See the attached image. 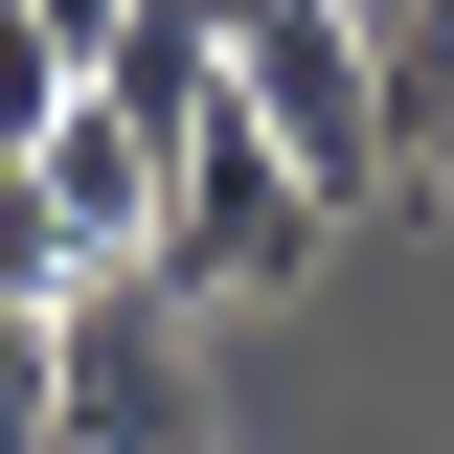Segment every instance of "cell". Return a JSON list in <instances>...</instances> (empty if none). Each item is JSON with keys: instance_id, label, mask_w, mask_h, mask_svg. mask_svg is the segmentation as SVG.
<instances>
[{"instance_id": "3957f363", "label": "cell", "mask_w": 454, "mask_h": 454, "mask_svg": "<svg viewBox=\"0 0 454 454\" xmlns=\"http://www.w3.org/2000/svg\"><path fill=\"white\" fill-rule=\"evenodd\" d=\"M91 91L137 114V137H205V114H227V23H205V0H114Z\"/></svg>"}, {"instance_id": "7a4b0ae2", "label": "cell", "mask_w": 454, "mask_h": 454, "mask_svg": "<svg viewBox=\"0 0 454 454\" xmlns=\"http://www.w3.org/2000/svg\"><path fill=\"white\" fill-rule=\"evenodd\" d=\"M318 250H340V205H318V160H295L273 114L227 91L205 137H182V205H160V273L205 295V318H273V295H318Z\"/></svg>"}, {"instance_id": "52a82bcc", "label": "cell", "mask_w": 454, "mask_h": 454, "mask_svg": "<svg viewBox=\"0 0 454 454\" xmlns=\"http://www.w3.org/2000/svg\"><path fill=\"white\" fill-rule=\"evenodd\" d=\"M0 454H46V318L0 295Z\"/></svg>"}, {"instance_id": "5b68a950", "label": "cell", "mask_w": 454, "mask_h": 454, "mask_svg": "<svg viewBox=\"0 0 454 454\" xmlns=\"http://www.w3.org/2000/svg\"><path fill=\"white\" fill-rule=\"evenodd\" d=\"M68 273H91V227H68L46 137H23V160H0V295H23V318H68Z\"/></svg>"}, {"instance_id": "8992f818", "label": "cell", "mask_w": 454, "mask_h": 454, "mask_svg": "<svg viewBox=\"0 0 454 454\" xmlns=\"http://www.w3.org/2000/svg\"><path fill=\"white\" fill-rule=\"evenodd\" d=\"M68 91H91V46H68L46 0H0V160H23V137H46V114H68Z\"/></svg>"}, {"instance_id": "277c9868", "label": "cell", "mask_w": 454, "mask_h": 454, "mask_svg": "<svg viewBox=\"0 0 454 454\" xmlns=\"http://www.w3.org/2000/svg\"><path fill=\"white\" fill-rule=\"evenodd\" d=\"M364 46H387V137H409V182L454 205V0H364Z\"/></svg>"}, {"instance_id": "6da1fadb", "label": "cell", "mask_w": 454, "mask_h": 454, "mask_svg": "<svg viewBox=\"0 0 454 454\" xmlns=\"http://www.w3.org/2000/svg\"><path fill=\"white\" fill-rule=\"evenodd\" d=\"M205 295L160 273V250H114V273H68L46 318V454H205Z\"/></svg>"}]
</instances>
